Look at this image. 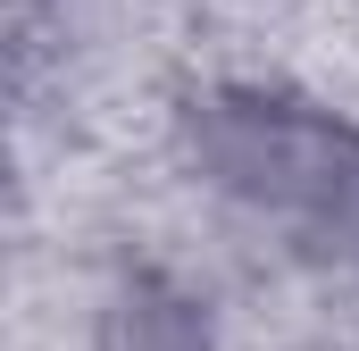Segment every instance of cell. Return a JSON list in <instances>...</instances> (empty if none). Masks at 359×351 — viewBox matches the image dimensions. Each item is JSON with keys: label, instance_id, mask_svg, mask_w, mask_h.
Segmentation results:
<instances>
[{"label": "cell", "instance_id": "1", "mask_svg": "<svg viewBox=\"0 0 359 351\" xmlns=\"http://www.w3.org/2000/svg\"><path fill=\"white\" fill-rule=\"evenodd\" d=\"M201 151L259 209H284L334 243H359V126L284 109V100H217L201 117Z\"/></svg>", "mask_w": 359, "mask_h": 351}]
</instances>
